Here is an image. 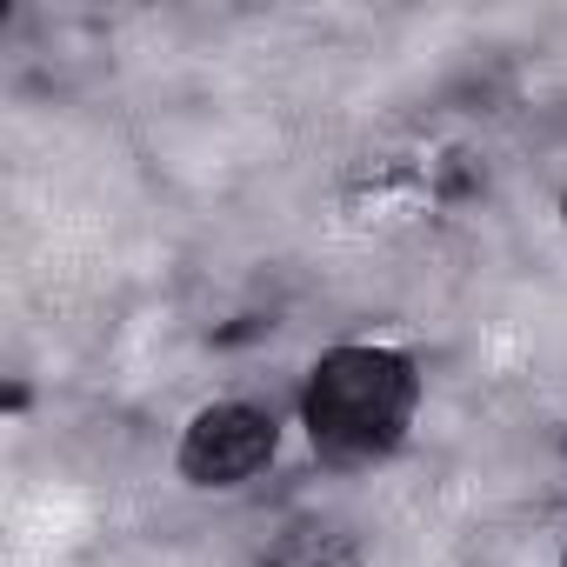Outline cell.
Listing matches in <instances>:
<instances>
[{
	"mask_svg": "<svg viewBox=\"0 0 567 567\" xmlns=\"http://www.w3.org/2000/svg\"><path fill=\"white\" fill-rule=\"evenodd\" d=\"M414 414V368L388 348H334L308 381V434L334 461H368L401 441Z\"/></svg>",
	"mask_w": 567,
	"mask_h": 567,
	"instance_id": "6da1fadb",
	"label": "cell"
},
{
	"mask_svg": "<svg viewBox=\"0 0 567 567\" xmlns=\"http://www.w3.org/2000/svg\"><path fill=\"white\" fill-rule=\"evenodd\" d=\"M274 461V421L247 401H220L207 414H194L187 441H181V474L194 487H234L247 474H260Z\"/></svg>",
	"mask_w": 567,
	"mask_h": 567,
	"instance_id": "7a4b0ae2",
	"label": "cell"
},
{
	"mask_svg": "<svg viewBox=\"0 0 567 567\" xmlns=\"http://www.w3.org/2000/svg\"><path fill=\"white\" fill-rule=\"evenodd\" d=\"M274 567H354V547L334 527H295L288 540H280Z\"/></svg>",
	"mask_w": 567,
	"mask_h": 567,
	"instance_id": "3957f363",
	"label": "cell"
}]
</instances>
